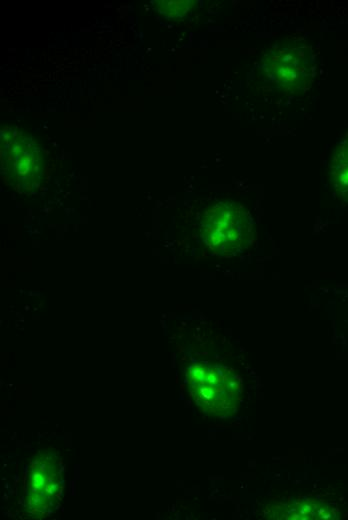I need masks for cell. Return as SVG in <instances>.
Instances as JSON below:
<instances>
[{
    "label": "cell",
    "mask_w": 348,
    "mask_h": 520,
    "mask_svg": "<svg viewBox=\"0 0 348 520\" xmlns=\"http://www.w3.org/2000/svg\"><path fill=\"white\" fill-rule=\"evenodd\" d=\"M200 236L219 256H234L249 249L256 232L249 211L231 200L218 201L207 208L200 219Z\"/></svg>",
    "instance_id": "6da1fadb"
},
{
    "label": "cell",
    "mask_w": 348,
    "mask_h": 520,
    "mask_svg": "<svg viewBox=\"0 0 348 520\" xmlns=\"http://www.w3.org/2000/svg\"><path fill=\"white\" fill-rule=\"evenodd\" d=\"M311 48L297 39H284L269 47L258 64V75L271 87L289 94L305 92L314 78Z\"/></svg>",
    "instance_id": "7a4b0ae2"
},
{
    "label": "cell",
    "mask_w": 348,
    "mask_h": 520,
    "mask_svg": "<svg viewBox=\"0 0 348 520\" xmlns=\"http://www.w3.org/2000/svg\"><path fill=\"white\" fill-rule=\"evenodd\" d=\"M1 171L9 183L23 192L39 187L44 175V153L32 136L5 127L0 133Z\"/></svg>",
    "instance_id": "3957f363"
},
{
    "label": "cell",
    "mask_w": 348,
    "mask_h": 520,
    "mask_svg": "<svg viewBox=\"0 0 348 520\" xmlns=\"http://www.w3.org/2000/svg\"><path fill=\"white\" fill-rule=\"evenodd\" d=\"M187 378L191 395L204 412L223 416L236 409L241 382L228 368L199 362L189 368Z\"/></svg>",
    "instance_id": "277c9868"
},
{
    "label": "cell",
    "mask_w": 348,
    "mask_h": 520,
    "mask_svg": "<svg viewBox=\"0 0 348 520\" xmlns=\"http://www.w3.org/2000/svg\"><path fill=\"white\" fill-rule=\"evenodd\" d=\"M60 469L52 452L45 451L33 461L28 479L27 507L33 514L43 513L53 505L60 489Z\"/></svg>",
    "instance_id": "5b68a950"
},
{
    "label": "cell",
    "mask_w": 348,
    "mask_h": 520,
    "mask_svg": "<svg viewBox=\"0 0 348 520\" xmlns=\"http://www.w3.org/2000/svg\"><path fill=\"white\" fill-rule=\"evenodd\" d=\"M329 177L337 196L348 203V138L339 142L333 151Z\"/></svg>",
    "instance_id": "8992f818"
},
{
    "label": "cell",
    "mask_w": 348,
    "mask_h": 520,
    "mask_svg": "<svg viewBox=\"0 0 348 520\" xmlns=\"http://www.w3.org/2000/svg\"><path fill=\"white\" fill-rule=\"evenodd\" d=\"M152 6L160 14L171 17H183L192 11L196 6V1L181 0V1H154Z\"/></svg>",
    "instance_id": "52a82bcc"
}]
</instances>
